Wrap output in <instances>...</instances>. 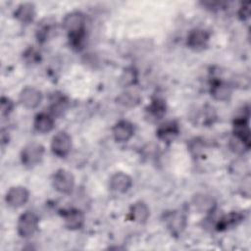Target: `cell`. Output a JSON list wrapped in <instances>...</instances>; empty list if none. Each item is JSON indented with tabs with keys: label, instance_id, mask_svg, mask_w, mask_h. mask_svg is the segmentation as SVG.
<instances>
[{
	"label": "cell",
	"instance_id": "e0dca14e",
	"mask_svg": "<svg viewBox=\"0 0 251 251\" xmlns=\"http://www.w3.org/2000/svg\"><path fill=\"white\" fill-rule=\"evenodd\" d=\"M166 103L163 99L156 98L151 101V103L146 108L147 117L152 121L161 120L166 114Z\"/></svg>",
	"mask_w": 251,
	"mask_h": 251
},
{
	"label": "cell",
	"instance_id": "3957f363",
	"mask_svg": "<svg viewBox=\"0 0 251 251\" xmlns=\"http://www.w3.org/2000/svg\"><path fill=\"white\" fill-rule=\"evenodd\" d=\"M38 227V218L32 212H25L22 214L18 220L17 230L21 237L28 238L32 236Z\"/></svg>",
	"mask_w": 251,
	"mask_h": 251
},
{
	"label": "cell",
	"instance_id": "9a60e30c",
	"mask_svg": "<svg viewBox=\"0 0 251 251\" xmlns=\"http://www.w3.org/2000/svg\"><path fill=\"white\" fill-rule=\"evenodd\" d=\"M211 95L218 101H227L231 96V87L225 81H214L211 86Z\"/></svg>",
	"mask_w": 251,
	"mask_h": 251
},
{
	"label": "cell",
	"instance_id": "ffe728a7",
	"mask_svg": "<svg viewBox=\"0 0 251 251\" xmlns=\"http://www.w3.org/2000/svg\"><path fill=\"white\" fill-rule=\"evenodd\" d=\"M193 203L198 211L207 213L214 211L216 205L214 199L206 194H197L193 199Z\"/></svg>",
	"mask_w": 251,
	"mask_h": 251
},
{
	"label": "cell",
	"instance_id": "8992f818",
	"mask_svg": "<svg viewBox=\"0 0 251 251\" xmlns=\"http://www.w3.org/2000/svg\"><path fill=\"white\" fill-rule=\"evenodd\" d=\"M29 193L25 187L13 186L6 193V203L12 208H19L25 205L28 200Z\"/></svg>",
	"mask_w": 251,
	"mask_h": 251
},
{
	"label": "cell",
	"instance_id": "5bb4252c",
	"mask_svg": "<svg viewBox=\"0 0 251 251\" xmlns=\"http://www.w3.org/2000/svg\"><path fill=\"white\" fill-rule=\"evenodd\" d=\"M150 216V211L148 206L141 201L135 202L131 205L129 209V218L131 221L138 223V224H143L145 223Z\"/></svg>",
	"mask_w": 251,
	"mask_h": 251
},
{
	"label": "cell",
	"instance_id": "8fae6325",
	"mask_svg": "<svg viewBox=\"0 0 251 251\" xmlns=\"http://www.w3.org/2000/svg\"><path fill=\"white\" fill-rule=\"evenodd\" d=\"M134 133V127L128 121H120L113 127V135L118 142L128 141Z\"/></svg>",
	"mask_w": 251,
	"mask_h": 251
},
{
	"label": "cell",
	"instance_id": "9c48e42d",
	"mask_svg": "<svg viewBox=\"0 0 251 251\" xmlns=\"http://www.w3.org/2000/svg\"><path fill=\"white\" fill-rule=\"evenodd\" d=\"M131 185H132V179L127 174L119 172L114 174L110 177L109 186H110V189L115 192L125 193L131 187Z\"/></svg>",
	"mask_w": 251,
	"mask_h": 251
},
{
	"label": "cell",
	"instance_id": "6da1fadb",
	"mask_svg": "<svg viewBox=\"0 0 251 251\" xmlns=\"http://www.w3.org/2000/svg\"><path fill=\"white\" fill-rule=\"evenodd\" d=\"M62 25L69 36L85 33V17L80 12H71L64 17Z\"/></svg>",
	"mask_w": 251,
	"mask_h": 251
},
{
	"label": "cell",
	"instance_id": "4fadbf2b",
	"mask_svg": "<svg viewBox=\"0 0 251 251\" xmlns=\"http://www.w3.org/2000/svg\"><path fill=\"white\" fill-rule=\"evenodd\" d=\"M65 226L71 230H76L84 225V215L80 210L71 209L63 214Z\"/></svg>",
	"mask_w": 251,
	"mask_h": 251
},
{
	"label": "cell",
	"instance_id": "5b68a950",
	"mask_svg": "<svg viewBox=\"0 0 251 251\" xmlns=\"http://www.w3.org/2000/svg\"><path fill=\"white\" fill-rule=\"evenodd\" d=\"M72 148V138L66 131L57 132L51 141V150L58 157L67 156Z\"/></svg>",
	"mask_w": 251,
	"mask_h": 251
},
{
	"label": "cell",
	"instance_id": "44dd1931",
	"mask_svg": "<svg viewBox=\"0 0 251 251\" xmlns=\"http://www.w3.org/2000/svg\"><path fill=\"white\" fill-rule=\"evenodd\" d=\"M251 142L246 141L245 139L232 134L229 139V148L236 154H244L246 151L249 150Z\"/></svg>",
	"mask_w": 251,
	"mask_h": 251
},
{
	"label": "cell",
	"instance_id": "d4e9b609",
	"mask_svg": "<svg viewBox=\"0 0 251 251\" xmlns=\"http://www.w3.org/2000/svg\"><path fill=\"white\" fill-rule=\"evenodd\" d=\"M52 25L53 23H49V21H47L46 23H41L38 25V28L36 30V36L38 38V41H44L47 39L50 31L52 30Z\"/></svg>",
	"mask_w": 251,
	"mask_h": 251
},
{
	"label": "cell",
	"instance_id": "30bf717a",
	"mask_svg": "<svg viewBox=\"0 0 251 251\" xmlns=\"http://www.w3.org/2000/svg\"><path fill=\"white\" fill-rule=\"evenodd\" d=\"M179 133V126L176 122L169 121L162 124L157 131V137L164 142H172Z\"/></svg>",
	"mask_w": 251,
	"mask_h": 251
},
{
	"label": "cell",
	"instance_id": "7a4b0ae2",
	"mask_svg": "<svg viewBox=\"0 0 251 251\" xmlns=\"http://www.w3.org/2000/svg\"><path fill=\"white\" fill-rule=\"evenodd\" d=\"M44 147L40 143L32 142L25 145L21 153L22 163L28 168L38 165L44 156Z\"/></svg>",
	"mask_w": 251,
	"mask_h": 251
},
{
	"label": "cell",
	"instance_id": "2e32d148",
	"mask_svg": "<svg viewBox=\"0 0 251 251\" xmlns=\"http://www.w3.org/2000/svg\"><path fill=\"white\" fill-rule=\"evenodd\" d=\"M15 18L24 24H29L35 17V7L32 3L25 2L18 6L15 11Z\"/></svg>",
	"mask_w": 251,
	"mask_h": 251
},
{
	"label": "cell",
	"instance_id": "7c38bea8",
	"mask_svg": "<svg viewBox=\"0 0 251 251\" xmlns=\"http://www.w3.org/2000/svg\"><path fill=\"white\" fill-rule=\"evenodd\" d=\"M166 220L169 229L171 230L172 234L175 235L180 234L186 226V216L181 211L172 212L171 214H169Z\"/></svg>",
	"mask_w": 251,
	"mask_h": 251
},
{
	"label": "cell",
	"instance_id": "7402d4cb",
	"mask_svg": "<svg viewBox=\"0 0 251 251\" xmlns=\"http://www.w3.org/2000/svg\"><path fill=\"white\" fill-rule=\"evenodd\" d=\"M117 101L119 104H121L124 107H127V108H132L135 107L136 105H138V103L140 102V97L138 94L134 93V92H124L122 93L118 98Z\"/></svg>",
	"mask_w": 251,
	"mask_h": 251
},
{
	"label": "cell",
	"instance_id": "ba28073f",
	"mask_svg": "<svg viewBox=\"0 0 251 251\" xmlns=\"http://www.w3.org/2000/svg\"><path fill=\"white\" fill-rule=\"evenodd\" d=\"M209 37V33L206 30L202 28H194L189 32L186 43L190 49L200 51L207 46Z\"/></svg>",
	"mask_w": 251,
	"mask_h": 251
},
{
	"label": "cell",
	"instance_id": "f1b7e54d",
	"mask_svg": "<svg viewBox=\"0 0 251 251\" xmlns=\"http://www.w3.org/2000/svg\"><path fill=\"white\" fill-rule=\"evenodd\" d=\"M239 17L242 21H246L250 18V5L249 3L244 4L239 10Z\"/></svg>",
	"mask_w": 251,
	"mask_h": 251
},
{
	"label": "cell",
	"instance_id": "52a82bcc",
	"mask_svg": "<svg viewBox=\"0 0 251 251\" xmlns=\"http://www.w3.org/2000/svg\"><path fill=\"white\" fill-rule=\"evenodd\" d=\"M19 100L24 107L27 109H34L41 103L42 94L38 89L27 86L21 91Z\"/></svg>",
	"mask_w": 251,
	"mask_h": 251
},
{
	"label": "cell",
	"instance_id": "484cf974",
	"mask_svg": "<svg viewBox=\"0 0 251 251\" xmlns=\"http://www.w3.org/2000/svg\"><path fill=\"white\" fill-rule=\"evenodd\" d=\"M13 108H14V103L12 102V100L3 96L1 98V115H2V117L8 116L12 112Z\"/></svg>",
	"mask_w": 251,
	"mask_h": 251
},
{
	"label": "cell",
	"instance_id": "277c9868",
	"mask_svg": "<svg viewBox=\"0 0 251 251\" xmlns=\"http://www.w3.org/2000/svg\"><path fill=\"white\" fill-rule=\"evenodd\" d=\"M52 184L55 190L63 194H69L75 186V177L67 170H58L52 177Z\"/></svg>",
	"mask_w": 251,
	"mask_h": 251
},
{
	"label": "cell",
	"instance_id": "d6986e66",
	"mask_svg": "<svg viewBox=\"0 0 251 251\" xmlns=\"http://www.w3.org/2000/svg\"><path fill=\"white\" fill-rule=\"evenodd\" d=\"M242 215L238 212H231L224 217H222L221 219H219L218 223H217V229L218 230H225L230 226H236L237 224H239L242 220Z\"/></svg>",
	"mask_w": 251,
	"mask_h": 251
},
{
	"label": "cell",
	"instance_id": "83f0119b",
	"mask_svg": "<svg viewBox=\"0 0 251 251\" xmlns=\"http://www.w3.org/2000/svg\"><path fill=\"white\" fill-rule=\"evenodd\" d=\"M202 148H203V144H202V142L199 141L198 139H194L193 141L190 142L189 149H190V151H191L193 154H195V155L199 154V153L201 152V149H202Z\"/></svg>",
	"mask_w": 251,
	"mask_h": 251
},
{
	"label": "cell",
	"instance_id": "ac0fdd59",
	"mask_svg": "<svg viewBox=\"0 0 251 251\" xmlns=\"http://www.w3.org/2000/svg\"><path fill=\"white\" fill-rule=\"evenodd\" d=\"M33 126L36 131L40 133H47L54 127V119L49 114L40 113L35 116Z\"/></svg>",
	"mask_w": 251,
	"mask_h": 251
},
{
	"label": "cell",
	"instance_id": "cb8c5ba5",
	"mask_svg": "<svg viewBox=\"0 0 251 251\" xmlns=\"http://www.w3.org/2000/svg\"><path fill=\"white\" fill-rule=\"evenodd\" d=\"M68 100L63 95H56L51 100V112L53 115L60 116L67 109Z\"/></svg>",
	"mask_w": 251,
	"mask_h": 251
},
{
	"label": "cell",
	"instance_id": "603a6c76",
	"mask_svg": "<svg viewBox=\"0 0 251 251\" xmlns=\"http://www.w3.org/2000/svg\"><path fill=\"white\" fill-rule=\"evenodd\" d=\"M137 80V71L132 68H126L124 70L120 76V82L123 86H130L135 84Z\"/></svg>",
	"mask_w": 251,
	"mask_h": 251
},
{
	"label": "cell",
	"instance_id": "4316f807",
	"mask_svg": "<svg viewBox=\"0 0 251 251\" xmlns=\"http://www.w3.org/2000/svg\"><path fill=\"white\" fill-rule=\"evenodd\" d=\"M24 57L27 63L32 64L38 62V60L40 59V54L34 48H29L25 52Z\"/></svg>",
	"mask_w": 251,
	"mask_h": 251
}]
</instances>
